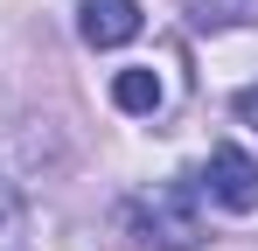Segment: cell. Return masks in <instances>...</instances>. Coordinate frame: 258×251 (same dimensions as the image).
Wrapping results in <instances>:
<instances>
[{"mask_svg": "<svg viewBox=\"0 0 258 251\" xmlns=\"http://www.w3.org/2000/svg\"><path fill=\"white\" fill-rule=\"evenodd\" d=\"M230 112H237L244 126H258V84H251V91H237V98H230Z\"/></svg>", "mask_w": 258, "mask_h": 251, "instance_id": "7", "label": "cell"}, {"mask_svg": "<svg viewBox=\"0 0 258 251\" xmlns=\"http://www.w3.org/2000/svg\"><path fill=\"white\" fill-rule=\"evenodd\" d=\"M188 21L196 28H244V21H258V0H188Z\"/></svg>", "mask_w": 258, "mask_h": 251, "instance_id": "5", "label": "cell"}, {"mask_svg": "<svg viewBox=\"0 0 258 251\" xmlns=\"http://www.w3.org/2000/svg\"><path fill=\"white\" fill-rule=\"evenodd\" d=\"M203 181H210V196H216L223 209H237V216H244V209H258V161L244 154V147H216Z\"/></svg>", "mask_w": 258, "mask_h": 251, "instance_id": "2", "label": "cell"}, {"mask_svg": "<svg viewBox=\"0 0 258 251\" xmlns=\"http://www.w3.org/2000/svg\"><path fill=\"white\" fill-rule=\"evenodd\" d=\"M126 230L147 251H196L210 237L203 223V203H196V174H174V181H154L126 203Z\"/></svg>", "mask_w": 258, "mask_h": 251, "instance_id": "1", "label": "cell"}, {"mask_svg": "<svg viewBox=\"0 0 258 251\" xmlns=\"http://www.w3.org/2000/svg\"><path fill=\"white\" fill-rule=\"evenodd\" d=\"M77 35L91 49H126L140 35V0H77Z\"/></svg>", "mask_w": 258, "mask_h": 251, "instance_id": "3", "label": "cell"}, {"mask_svg": "<svg viewBox=\"0 0 258 251\" xmlns=\"http://www.w3.org/2000/svg\"><path fill=\"white\" fill-rule=\"evenodd\" d=\"M0 251H21V196H14V181H0Z\"/></svg>", "mask_w": 258, "mask_h": 251, "instance_id": "6", "label": "cell"}, {"mask_svg": "<svg viewBox=\"0 0 258 251\" xmlns=\"http://www.w3.org/2000/svg\"><path fill=\"white\" fill-rule=\"evenodd\" d=\"M112 105L133 112V119H140V112H161V77H154V70H119V77H112Z\"/></svg>", "mask_w": 258, "mask_h": 251, "instance_id": "4", "label": "cell"}]
</instances>
